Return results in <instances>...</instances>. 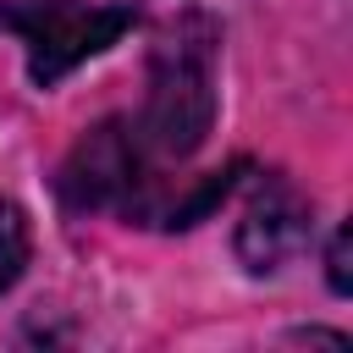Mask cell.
Segmentation results:
<instances>
[{"instance_id":"3","label":"cell","mask_w":353,"mask_h":353,"mask_svg":"<svg viewBox=\"0 0 353 353\" xmlns=\"http://www.w3.org/2000/svg\"><path fill=\"white\" fill-rule=\"evenodd\" d=\"M132 182H138V138L121 121H99L94 132H83L61 165V199L72 210L116 204L132 193Z\"/></svg>"},{"instance_id":"4","label":"cell","mask_w":353,"mask_h":353,"mask_svg":"<svg viewBox=\"0 0 353 353\" xmlns=\"http://www.w3.org/2000/svg\"><path fill=\"white\" fill-rule=\"evenodd\" d=\"M303 237H309V204L287 182H270L237 226V254L248 259V270H276L287 254L303 248Z\"/></svg>"},{"instance_id":"5","label":"cell","mask_w":353,"mask_h":353,"mask_svg":"<svg viewBox=\"0 0 353 353\" xmlns=\"http://www.w3.org/2000/svg\"><path fill=\"white\" fill-rule=\"evenodd\" d=\"M28 265V215L17 204H0V292L22 276Z\"/></svg>"},{"instance_id":"6","label":"cell","mask_w":353,"mask_h":353,"mask_svg":"<svg viewBox=\"0 0 353 353\" xmlns=\"http://www.w3.org/2000/svg\"><path fill=\"white\" fill-rule=\"evenodd\" d=\"M325 265H331V292H347L353 287V270H347V226L331 237V259Z\"/></svg>"},{"instance_id":"1","label":"cell","mask_w":353,"mask_h":353,"mask_svg":"<svg viewBox=\"0 0 353 353\" xmlns=\"http://www.w3.org/2000/svg\"><path fill=\"white\" fill-rule=\"evenodd\" d=\"M215 121V33L210 22H176L149 61V105L138 121V143L149 154L182 160L204 143Z\"/></svg>"},{"instance_id":"2","label":"cell","mask_w":353,"mask_h":353,"mask_svg":"<svg viewBox=\"0 0 353 353\" xmlns=\"http://www.w3.org/2000/svg\"><path fill=\"white\" fill-rule=\"evenodd\" d=\"M0 22L22 33V44H28V77L39 88H50L77 61L110 50L132 28V11L127 6H77V0H28L17 11H0Z\"/></svg>"}]
</instances>
